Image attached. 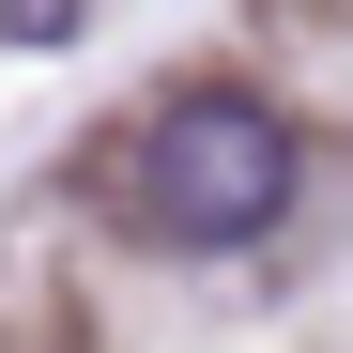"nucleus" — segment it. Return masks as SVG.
Instances as JSON below:
<instances>
[{
  "mask_svg": "<svg viewBox=\"0 0 353 353\" xmlns=\"http://www.w3.org/2000/svg\"><path fill=\"white\" fill-rule=\"evenodd\" d=\"M0 31H16V46H62V31H77V0H0Z\"/></svg>",
  "mask_w": 353,
  "mask_h": 353,
  "instance_id": "nucleus-2",
  "label": "nucleus"
},
{
  "mask_svg": "<svg viewBox=\"0 0 353 353\" xmlns=\"http://www.w3.org/2000/svg\"><path fill=\"white\" fill-rule=\"evenodd\" d=\"M108 185H123V230H154V246L215 261V246H261V230L292 215L307 139H292V108H276V92L200 77V92H169L154 123L108 154Z\"/></svg>",
  "mask_w": 353,
  "mask_h": 353,
  "instance_id": "nucleus-1",
  "label": "nucleus"
}]
</instances>
